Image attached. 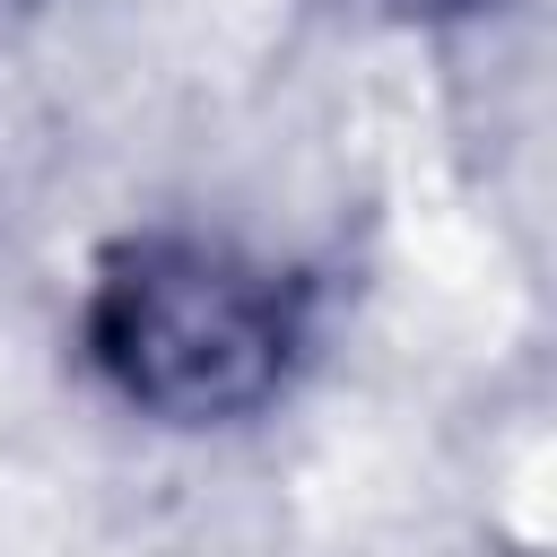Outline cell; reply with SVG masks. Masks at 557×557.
I'll return each instance as SVG.
<instances>
[{
	"label": "cell",
	"mask_w": 557,
	"mask_h": 557,
	"mask_svg": "<svg viewBox=\"0 0 557 557\" xmlns=\"http://www.w3.org/2000/svg\"><path fill=\"white\" fill-rule=\"evenodd\" d=\"M78 339L122 409L157 426H244L296 383L313 287L226 235H122L96 261Z\"/></svg>",
	"instance_id": "6da1fadb"
},
{
	"label": "cell",
	"mask_w": 557,
	"mask_h": 557,
	"mask_svg": "<svg viewBox=\"0 0 557 557\" xmlns=\"http://www.w3.org/2000/svg\"><path fill=\"white\" fill-rule=\"evenodd\" d=\"M339 9H366V17H392V26H435V17H470L479 0H339Z\"/></svg>",
	"instance_id": "7a4b0ae2"
},
{
	"label": "cell",
	"mask_w": 557,
	"mask_h": 557,
	"mask_svg": "<svg viewBox=\"0 0 557 557\" xmlns=\"http://www.w3.org/2000/svg\"><path fill=\"white\" fill-rule=\"evenodd\" d=\"M35 9H52V0H0V26H17V17H35Z\"/></svg>",
	"instance_id": "3957f363"
}]
</instances>
